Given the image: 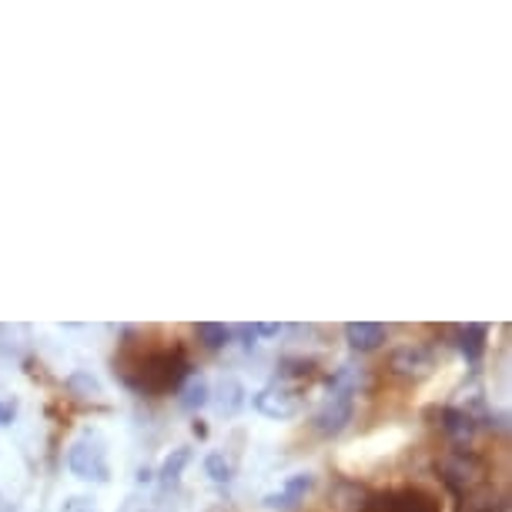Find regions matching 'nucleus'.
Segmentation results:
<instances>
[{"label":"nucleus","instance_id":"f257e3e1","mask_svg":"<svg viewBox=\"0 0 512 512\" xmlns=\"http://www.w3.org/2000/svg\"><path fill=\"white\" fill-rule=\"evenodd\" d=\"M67 469L81 482L108 486L111 482V459H108V439L98 429H84L71 446H67Z\"/></svg>","mask_w":512,"mask_h":512},{"label":"nucleus","instance_id":"f03ea898","mask_svg":"<svg viewBox=\"0 0 512 512\" xmlns=\"http://www.w3.org/2000/svg\"><path fill=\"white\" fill-rule=\"evenodd\" d=\"M188 375V359L175 352H154V355H144L138 362V379L131 385L138 389H148V392H168Z\"/></svg>","mask_w":512,"mask_h":512},{"label":"nucleus","instance_id":"7ed1b4c3","mask_svg":"<svg viewBox=\"0 0 512 512\" xmlns=\"http://www.w3.org/2000/svg\"><path fill=\"white\" fill-rule=\"evenodd\" d=\"M251 405H255V412L258 415H265V419H295V415H302L305 409V395L298 385L292 382H272V385H265L262 392L251 399Z\"/></svg>","mask_w":512,"mask_h":512},{"label":"nucleus","instance_id":"20e7f679","mask_svg":"<svg viewBox=\"0 0 512 512\" xmlns=\"http://www.w3.org/2000/svg\"><path fill=\"white\" fill-rule=\"evenodd\" d=\"M355 389H328V399L315 412V432L318 436H342L355 415Z\"/></svg>","mask_w":512,"mask_h":512},{"label":"nucleus","instance_id":"39448f33","mask_svg":"<svg viewBox=\"0 0 512 512\" xmlns=\"http://www.w3.org/2000/svg\"><path fill=\"white\" fill-rule=\"evenodd\" d=\"M389 372L399 375V379L422 382V379H429V375L436 372V352H432L429 345L405 342L389 355Z\"/></svg>","mask_w":512,"mask_h":512},{"label":"nucleus","instance_id":"423d86ee","mask_svg":"<svg viewBox=\"0 0 512 512\" xmlns=\"http://www.w3.org/2000/svg\"><path fill=\"white\" fill-rule=\"evenodd\" d=\"M365 512H439L436 499L425 496L419 489H405V492H389V496H379L369 506H362Z\"/></svg>","mask_w":512,"mask_h":512},{"label":"nucleus","instance_id":"0eeeda50","mask_svg":"<svg viewBox=\"0 0 512 512\" xmlns=\"http://www.w3.org/2000/svg\"><path fill=\"white\" fill-rule=\"evenodd\" d=\"M312 489H315V476H312V472H292V476L282 482V489L268 492V496H265V509H278V512L295 509L298 502H305V496Z\"/></svg>","mask_w":512,"mask_h":512},{"label":"nucleus","instance_id":"6e6552de","mask_svg":"<svg viewBox=\"0 0 512 512\" xmlns=\"http://www.w3.org/2000/svg\"><path fill=\"white\" fill-rule=\"evenodd\" d=\"M385 338H389V328L379 322H349L345 325V342H349V349L359 355L382 349Z\"/></svg>","mask_w":512,"mask_h":512},{"label":"nucleus","instance_id":"1a4fd4ad","mask_svg":"<svg viewBox=\"0 0 512 512\" xmlns=\"http://www.w3.org/2000/svg\"><path fill=\"white\" fill-rule=\"evenodd\" d=\"M208 402H215L218 412L225 415V419H235V415L248 405V392H245V385H241L238 379H221L218 395H211Z\"/></svg>","mask_w":512,"mask_h":512},{"label":"nucleus","instance_id":"9d476101","mask_svg":"<svg viewBox=\"0 0 512 512\" xmlns=\"http://www.w3.org/2000/svg\"><path fill=\"white\" fill-rule=\"evenodd\" d=\"M486 338H489V325L482 322H469L459 328V352L466 355V362L476 365L486 355Z\"/></svg>","mask_w":512,"mask_h":512},{"label":"nucleus","instance_id":"9b49d317","mask_svg":"<svg viewBox=\"0 0 512 512\" xmlns=\"http://www.w3.org/2000/svg\"><path fill=\"white\" fill-rule=\"evenodd\" d=\"M211 399V385L205 375H188V382L181 385V392H178V405L185 412H198V409H205Z\"/></svg>","mask_w":512,"mask_h":512},{"label":"nucleus","instance_id":"f8f14e48","mask_svg":"<svg viewBox=\"0 0 512 512\" xmlns=\"http://www.w3.org/2000/svg\"><path fill=\"white\" fill-rule=\"evenodd\" d=\"M188 462H191V449H188V446H178L168 459L161 462V469H158V482H161V486H164V489L178 486V482H181V472L188 469Z\"/></svg>","mask_w":512,"mask_h":512},{"label":"nucleus","instance_id":"ddd939ff","mask_svg":"<svg viewBox=\"0 0 512 512\" xmlns=\"http://www.w3.org/2000/svg\"><path fill=\"white\" fill-rule=\"evenodd\" d=\"M442 429L456 442H466L476 436V419H472L466 409H446L442 412Z\"/></svg>","mask_w":512,"mask_h":512},{"label":"nucleus","instance_id":"4468645a","mask_svg":"<svg viewBox=\"0 0 512 512\" xmlns=\"http://www.w3.org/2000/svg\"><path fill=\"white\" fill-rule=\"evenodd\" d=\"M67 389H71V395H77V399H84V402H98L104 389H101V382L94 379L91 372H84V369H77L67 375Z\"/></svg>","mask_w":512,"mask_h":512},{"label":"nucleus","instance_id":"2eb2a0df","mask_svg":"<svg viewBox=\"0 0 512 512\" xmlns=\"http://www.w3.org/2000/svg\"><path fill=\"white\" fill-rule=\"evenodd\" d=\"M195 335H198V342L205 345L208 352H218V349H225V345H228L231 328L228 325H218V322H198L195 325Z\"/></svg>","mask_w":512,"mask_h":512},{"label":"nucleus","instance_id":"dca6fc26","mask_svg":"<svg viewBox=\"0 0 512 512\" xmlns=\"http://www.w3.org/2000/svg\"><path fill=\"white\" fill-rule=\"evenodd\" d=\"M205 476L211 482H218V486H225V482L235 479V462H231L225 452H208V456H205Z\"/></svg>","mask_w":512,"mask_h":512},{"label":"nucleus","instance_id":"f3484780","mask_svg":"<svg viewBox=\"0 0 512 512\" xmlns=\"http://www.w3.org/2000/svg\"><path fill=\"white\" fill-rule=\"evenodd\" d=\"M61 512H98V502L91 496H71V499H64Z\"/></svg>","mask_w":512,"mask_h":512},{"label":"nucleus","instance_id":"a211bd4d","mask_svg":"<svg viewBox=\"0 0 512 512\" xmlns=\"http://www.w3.org/2000/svg\"><path fill=\"white\" fill-rule=\"evenodd\" d=\"M17 415V402L14 399H0V425H11Z\"/></svg>","mask_w":512,"mask_h":512},{"label":"nucleus","instance_id":"6ab92c4d","mask_svg":"<svg viewBox=\"0 0 512 512\" xmlns=\"http://www.w3.org/2000/svg\"><path fill=\"white\" fill-rule=\"evenodd\" d=\"M251 332H255V335H265V338H275L278 332H282V325H251Z\"/></svg>","mask_w":512,"mask_h":512},{"label":"nucleus","instance_id":"aec40b11","mask_svg":"<svg viewBox=\"0 0 512 512\" xmlns=\"http://www.w3.org/2000/svg\"><path fill=\"white\" fill-rule=\"evenodd\" d=\"M191 432H195V436H198V439H205V436H208V425H205V422H201V419H198L195 425H191Z\"/></svg>","mask_w":512,"mask_h":512},{"label":"nucleus","instance_id":"412c9836","mask_svg":"<svg viewBox=\"0 0 512 512\" xmlns=\"http://www.w3.org/2000/svg\"><path fill=\"white\" fill-rule=\"evenodd\" d=\"M151 479H154V472H151V469H141V472H138V482H151Z\"/></svg>","mask_w":512,"mask_h":512},{"label":"nucleus","instance_id":"4be33fe9","mask_svg":"<svg viewBox=\"0 0 512 512\" xmlns=\"http://www.w3.org/2000/svg\"><path fill=\"white\" fill-rule=\"evenodd\" d=\"M7 506H11V502L4 499V492H0V512H7Z\"/></svg>","mask_w":512,"mask_h":512},{"label":"nucleus","instance_id":"5701e85b","mask_svg":"<svg viewBox=\"0 0 512 512\" xmlns=\"http://www.w3.org/2000/svg\"><path fill=\"white\" fill-rule=\"evenodd\" d=\"M7 512H17V509H14V506H7Z\"/></svg>","mask_w":512,"mask_h":512}]
</instances>
